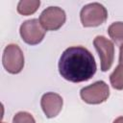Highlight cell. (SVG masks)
Listing matches in <instances>:
<instances>
[{"instance_id": "5b68a950", "label": "cell", "mask_w": 123, "mask_h": 123, "mask_svg": "<svg viewBox=\"0 0 123 123\" xmlns=\"http://www.w3.org/2000/svg\"><path fill=\"white\" fill-rule=\"evenodd\" d=\"M46 30L41 26L38 19H29L24 21L19 29L20 36L24 42L30 45H36L42 41Z\"/></svg>"}, {"instance_id": "7a4b0ae2", "label": "cell", "mask_w": 123, "mask_h": 123, "mask_svg": "<svg viewBox=\"0 0 123 123\" xmlns=\"http://www.w3.org/2000/svg\"><path fill=\"white\" fill-rule=\"evenodd\" d=\"M107 18V9L97 2L84 6L80 12V19L84 27H97L103 24Z\"/></svg>"}, {"instance_id": "277c9868", "label": "cell", "mask_w": 123, "mask_h": 123, "mask_svg": "<svg viewBox=\"0 0 123 123\" xmlns=\"http://www.w3.org/2000/svg\"><path fill=\"white\" fill-rule=\"evenodd\" d=\"M80 96L84 102L91 105H97L105 102L110 96L109 86L104 81H97L80 91Z\"/></svg>"}, {"instance_id": "4fadbf2b", "label": "cell", "mask_w": 123, "mask_h": 123, "mask_svg": "<svg viewBox=\"0 0 123 123\" xmlns=\"http://www.w3.org/2000/svg\"><path fill=\"white\" fill-rule=\"evenodd\" d=\"M112 123H123V116H119L116 119H114V121Z\"/></svg>"}, {"instance_id": "8992f818", "label": "cell", "mask_w": 123, "mask_h": 123, "mask_svg": "<svg viewBox=\"0 0 123 123\" xmlns=\"http://www.w3.org/2000/svg\"><path fill=\"white\" fill-rule=\"evenodd\" d=\"M93 45L99 55L101 62V70L108 71L114 60V45L104 36H97L93 39Z\"/></svg>"}, {"instance_id": "8fae6325", "label": "cell", "mask_w": 123, "mask_h": 123, "mask_svg": "<svg viewBox=\"0 0 123 123\" xmlns=\"http://www.w3.org/2000/svg\"><path fill=\"white\" fill-rule=\"evenodd\" d=\"M108 34L115 44L119 46L123 45V22L117 21L111 24L108 28Z\"/></svg>"}, {"instance_id": "3957f363", "label": "cell", "mask_w": 123, "mask_h": 123, "mask_svg": "<svg viewBox=\"0 0 123 123\" xmlns=\"http://www.w3.org/2000/svg\"><path fill=\"white\" fill-rule=\"evenodd\" d=\"M2 63L11 74H17L24 67V55L17 44H8L3 52Z\"/></svg>"}, {"instance_id": "52a82bcc", "label": "cell", "mask_w": 123, "mask_h": 123, "mask_svg": "<svg viewBox=\"0 0 123 123\" xmlns=\"http://www.w3.org/2000/svg\"><path fill=\"white\" fill-rule=\"evenodd\" d=\"M38 20L46 31H56L64 24L66 14L62 8L48 7L40 13Z\"/></svg>"}, {"instance_id": "6da1fadb", "label": "cell", "mask_w": 123, "mask_h": 123, "mask_svg": "<svg viewBox=\"0 0 123 123\" xmlns=\"http://www.w3.org/2000/svg\"><path fill=\"white\" fill-rule=\"evenodd\" d=\"M97 69L93 55L84 46H71L65 49L59 61L61 76L72 83L88 81Z\"/></svg>"}, {"instance_id": "ba28073f", "label": "cell", "mask_w": 123, "mask_h": 123, "mask_svg": "<svg viewBox=\"0 0 123 123\" xmlns=\"http://www.w3.org/2000/svg\"><path fill=\"white\" fill-rule=\"evenodd\" d=\"M63 101L61 95L55 92H47L42 95L40 100L41 109L47 118L56 117L62 109Z\"/></svg>"}, {"instance_id": "9c48e42d", "label": "cell", "mask_w": 123, "mask_h": 123, "mask_svg": "<svg viewBox=\"0 0 123 123\" xmlns=\"http://www.w3.org/2000/svg\"><path fill=\"white\" fill-rule=\"evenodd\" d=\"M110 82L113 88L117 90L123 89V45L119 48V62L110 75Z\"/></svg>"}, {"instance_id": "30bf717a", "label": "cell", "mask_w": 123, "mask_h": 123, "mask_svg": "<svg viewBox=\"0 0 123 123\" xmlns=\"http://www.w3.org/2000/svg\"><path fill=\"white\" fill-rule=\"evenodd\" d=\"M39 5V0H21L17 4V12L22 15H30L37 12Z\"/></svg>"}, {"instance_id": "7c38bea8", "label": "cell", "mask_w": 123, "mask_h": 123, "mask_svg": "<svg viewBox=\"0 0 123 123\" xmlns=\"http://www.w3.org/2000/svg\"><path fill=\"white\" fill-rule=\"evenodd\" d=\"M12 123H36L34 116L27 111H19L12 118Z\"/></svg>"}, {"instance_id": "5bb4252c", "label": "cell", "mask_w": 123, "mask_h": 123, "mask_svg": "<svg viewBox=\"0 0 123 123\" xmlns=\"http://www.w3.org/2000/svg\"><path fill=\"white\" fill-rule=\"evenodd\" d=\"M2 123H5V122H2Z\"/></svg>"}]
</instances>
